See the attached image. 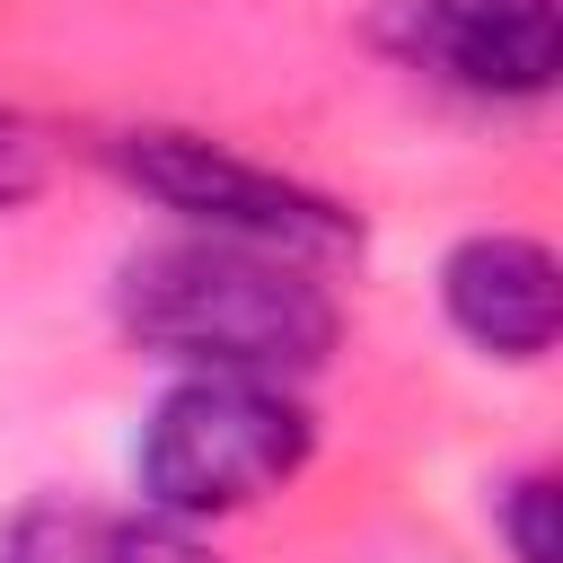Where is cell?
Segmentation results:
<instances>
[{"instance_id": "6da1fadb", "label": "cell", "mask_w": 563, "mask_h": 563, "mask_svg": "<svg viewBox=\"0 0 563 563\" xmlns=\"http://www.w3.org/2000/svg\"><path fill=\"white\" fill-rule=\"evenodd\" d=\"M114 325L167 369H229V378H317L334 361L343 308L325 264L246 246V238H158L132 246L114 273Z\"/></svg>"}, {"instance_id": "3957f363", "label": "cell", "mask_w": 563, "mask_h": 563, "mask_svg": "<svg viewBox=\"0 0 563 563\" xmlns=\"http://www.w3.org/2000/svg\"><path fill=\"white\" fill-rule=\"evenodd\" d=\"M106 167L141 202L176 211L202 238H246V246H273V255H299V264H334V255L361 246V211L343 194L282 176V167H264V158H246V150H229L194 123H123L106 141Z\"/></svg>"}, {"instance_id": "277c9868", "label": "cell", "mask_w": 563, "mask_h": 563, "mask_svg": "<svg viewBox=\"0 0 563 563\" xmlns=\"http://www.w3.org/2000/svg\"><path fill=\"white\" fill-rule=\"evenodd\" d=\"M369 44L466 106H545L563 79V0H378Z\"/></svg>"}, {"instance_id": "7a4b0ae2", "label": "cell", "mask_w": 563, "mask_h": 563, "mask_svg": "<svg viewBox=\"0 0 563 563\" xmlns=\"http://www.w3.org/2000/svg\"><path fill=\"white\" fill-rule=\"evenodd\" d=\"M317 457V413L282 378H229V369H176V387L141 413L132 484L150 510L211 528L273 493H290Z\"/></svg>"}, {"instance_id": "ba28073f", "label": "cell", "mask_w": 563, "mask_h": 563, "mask_svg": "<svg viewBox=\"0 0 563 563\" xmlns=\"http://www.w3.org/2000/svg\"><path fill=\"white\" fill-rule=\"evenodd\" d=\"M44 185H53V132H44L26 106H9V97H0V220H9V211H26Z\"/></svg>"}, {"instance_id": "52a82bcc", "label": "cell", "mask_w": 563, "mask_h": 563, "mask_svg": "<svg viewBox=\"0 0 563 563\" xmlns=\"http://www.w3.org/2000/svg\"><path fill=\"white\" fill-rule=\"evenodd\" d=\"M484 510H493V537H501L510 563H563V484H554V466L501 475Z\"/></svg>"}, {"instance_id": "8992f818", "label": "cell", "mask_w": 563, "mask_h": 563, "mask_svg": "<svg viewBox=\"0 0 563 563\" xmlns=\"http://www.w3.org/2000/svg\"><path fill=\"white\" fill-rule=\"evenodd\" d=\"M0 563H229L202 528L167 510H114V501H70L35 493L0 519Z\"/></svg>"}, {"instance_id": "5b68a950", "label": "cell", "mask_w": 563, "mask_h": 563, "mask_svg": "<svg viewBox=\"0 0 563 563\" xmlns=\"http://www.w3.org/2000/svg\"><path fill=\"white\" fill-rule=\"evenodd\" d=\"M440 308L484 361L537 369L563 325V264L528 229H475L440 255Z\"/></svg>"}]
</instances>
